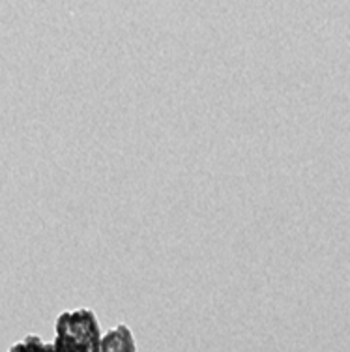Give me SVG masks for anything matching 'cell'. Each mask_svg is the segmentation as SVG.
<instances>
[{
	"label": "cell",
	"mask_w": 350,
	"mask_h": 352,
	"mask_svg": "<svg viewBox=\"0 0 350 352\" xmlns=\"http://www.w3.org/2000/svg\"><path fill=\"white\" fill-rule=\"evenodd\" d=\"M100 318L90 307H75L58 313L54 320V352H100Z\"/></svg>",
	"instance_id": "cell-1"
},
{
	"label": "cell",
	"mask_w": 350,
	"mask_h": 352,
	"mask_svg": "<svg viewBox=\"0 0 350 352\" xmlns=\"http://www.w3.org/2000/svg\"><path fill=\"white\" fill-rule=\"evenodd\" d=\"M100 352H137V341L126 322H118L103 332Z\"/></svg>",
	"instance_id": "cell-2"
},
{
	"label": "cell",
	"mask_w": 350,
	"mask_h": 352,
	"mask_svg": "<svg viewBox=\"0 0 350 352\" xmlns=\"http://www.w3.org/2000/svg\"><path fill=\"white\" fill-rule=\"evenodd\" d=\"M6 352H54L53 343H49L45 339H41L36 333H28L19 341H15Z\"/></svg>",
	"instance_id": "cell-3"
}]
</instances>
